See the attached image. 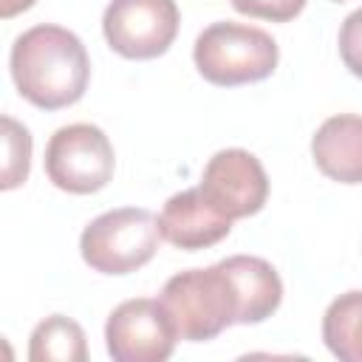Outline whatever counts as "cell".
Here are the masks:
<instances>
[{
  "label": "cell",
  "instance_id": "7c38bea8",
  "mask_svg": "<svg viewBox=\"0 0 362 362\" xmlns=\"http://www.w3.org/2000/svg\"><path fill=\"white\" fill-rule=\"evenodd\" d=\"M322 342L339 362H362V291H345L322 314Z\"/></svg>",
  "mask_w": 362,
  "mask_h": 362
},
{
  "label": "cell",
  "instance_id": "8fae6325",
  "mask_svg": "<svg viewBox=\"0 0 362 362\" xmlns=\"http://www.w3.org/2000/svg\"><path fill=\"white\" fill-rule=\"evenodd\" d=\"M238 294V325L269 320L283 300V280L277 269L257 255H232L221 260Z\"/></svg>",
  "mask_w": 362,
  "mask_h": 362
},
{
  "label": "cell",
  "instance_id": "e0dca14e",
  "mask_svg": "<svg viewBox=\"0 0 362 362\" xmlns=\"http://www.w3.org/2000/svg\"><path fill=\"white\" fill-rule=\"evenodd\" d=\"M34 3H37V0H0V17H3V20H11V17L28 11Z\"/></svg>",
  "mask_w": 362,
  "mask_h": 362
},
{
  "label": "cell",
  "instance_id": "2e32d148",
  "mask_svg": "<svg viewBox=\"0 0 362 362\" xmlns=\"http://www.w3.org/2000/svg\"><path fill=\"white\" fill-rule=\"evenodd\" d=\"M339 57L345 68L362 79V8L351 11L339 25Z\"/></svg>",
  "mask_w": 362,
  "mask_h": 362
},
{
  "label": "cell",
  "instance_id": "3957f363",
  "mask_svg": "<svg viewBox=\"0 0 362 362\" xmlns=\"http://www.w3.org/2000/svg\"><path fill=\"white\" fill-rule=\"evenodd\" d=\"M192 59L206 82L235 88L272 76L280 59V48L272 34L257 25L221 20L195 37Z\"/></svg>",
  "mask_w": 362,
  "mask_h": 362
},
{
  "label": "cell",
  "instance_id": "7a4b0ae2",
  "mask_svg": "<svg viewBox=\"0 0 362 362\" xmlns=\"http://www.w3.org/2000/svg\"><path fill=\"white\" fill-rule=\"evenodd\" d=\"M178 339L206 342L229 325H238V294L221 260L209 269H187L173 274L161 294Z\"/></svg>",
  "mask_w": 362,
  "mask_h": 362
},
{
  "label": "cell",
  "instance_id": "6da1fadb",
  "mask_svg": "<svg viewBox=\"0 0 362 362\" xmlns=\"http://www.w3.org/2000/svg\"><path fill=\"white\" fill-rule=\"evenodd\" d=\"M8 68L20 96L40 110L76 105L90 79V59L82 40L54 23L23 31L11 45Z\"/></svg>",
  "mask_w": 362,
  "mask_h": 362
},
{
  "label": "cell",
  "instance_id": "ac0fdd59",
  "mask_svg": "<svg viewBox=\"0 0 362 362\" xmlns=\"http://www.w3.org/2000/svg\"><path fill=\"white\" fill-rule=\"evenodd\" d=\"M331 3H345V0H331Z\"/></svg>",
  "mask_w": 362,
  "mask_h": 362
},
{
  "label": "cell",
  "instance_id": "8992f818",
  "mask_svg": "<svg viewBox=\"0 0 362 362\" xmlns=\"http://www.w3.org/2000/svg\"><path fill=\"white\" fill-rule=\"evenodd\" d=\"M178 23L175 0H110L102 14V34L124 59H156L175 42Z\"/></svg>",
  "mask_w": 362,
  "mask_h": 362
},
{
  "label": "cell",
  "instance_id": "9a60e30c",
  "mask_svg": "<svg viewBox=\"0 0 362 362\" xmlns=\"http://www.w3.org/2000/svg\"><path fill=\"white\" fill-rule=\"evenodd\" d=\"M232 6H235V11H240L246 17L288 23L305 8V0H232Z\"/></svg>",
  "mask_w": 362,
  "mask_h": 362
},
{
  "label": "cell",
  "instance_id": "9c48e42d",
  "mask_svg": "<svg viewBox=\"0 0 362 362\" xmlns=\"http://www.w3.org/2000/svg\"><path fill=\"white\" fill-rule=\"evenodd\" d=\"M161 238L184 252H198L221 243L232 232V218L218 212L201 187L175 192L158 215Z\"/></svg>",
  "mask_w": 362,
  "mask_h": 362
},
{
  "label": "cell",
  "instance_id": "30bf717a",
  "mask_svg": "<svg viewBox=\"0 0 362 362\" xmlns=\"http://www.w3.org/2000/svg\"><path fill=\"white\" fill-rule=\"evenodd\" d=\"M317 170L337 184H362V116L339 113L325 119L311 139Z\"/></svg>",
  "mask_w": 362,
  "mask_h": 362
},
{
  "label": "cell",
  "instance_id": "ba28073f",
  "mask_svg": "<svg viewBox=\"0 0 362 362\" xmlns=\"http://www.w3.org/2000/svg\"><path fill=\"white\" fill-rule=\"evenodd\" d=\"M198 187L209 204L232 221L257 215L269 198V175L260 158L243 147L218 150L206 161Z\"/></svg>",
  "mask_w": 362,
  "mask_h": 362
},
{
  "label": "cell",
  "instance_id": "277c9868",
  "mask_svg": "<svg viewBox=\"0 0 362 362\" xmlns=\"http://www.w3.org/2000/svg\"><path fill=\"white\" fill-rule=\"evenodd\" d=\"M158 243V218L141 206H122L102 212L82 229L79 255L99 274H130L156 257Z\"/></svg>",
  "mask_w": 362,
  "mask_h": 362
},
{
  "label": "cell",
  "instance_id": "5bb4252c",
  "mask_svg": "<svg viewBox=\"0 0 362 362\" xmlns=\"http://www.w3.org/2000/svg\"><path fill=\"white\" fill-rule=\"evenodd\" d=\"M0 124H3V175H0V187L14 189V187L25 184L28 170H31V133L25 130V124H20L11 116H3Z\"/></svg>",
  "mask_w": 362,
  "mask_h": 362
},
{
  "label": "cell",
  "instance_id": "5b68a950",
  "mask_svg": "<svg viewBox=\"0 0 362 362\" xmlns=\"http://www.w3.org/2000/svg\"><path fill=\"white\" fill-rule=\"evenodd\" d=\"M116 153L102 127L76 122L54 130L45 144L48 181L71 195H90L110 184Z\"/></svg>",
  "mask_w": 362,
  "mask_h": 362
},
{
  "label": "cell",
  "instance_id": "52a82bcc",
  "mask_svg": "<svg viewBox=\"0 0 362 362\" xmlns=\"http://www.w3.org/2000/svg\"><path fill=\"white\" fill-rule=\"evenodd\" d=\"M178 342L175 325L153 297L119 303L105 322V345L116 362H164Z\"/></svg>",
  "mask_w": 362,
  "mask_h": 362
},
{
  "label": "cell",
  "instance_id": "4fadbf2b",
  "mask_svg": "<svg viewBox=\"0 0 362 362\" xmlns=\"http://www.w3.org/2000/svg\"><path fill=\"white\" fill-rule=\"evenodd\" d=\"M31 362H85L88 339L76 320L65 314H51L31 331L28 342Z\"/></svg>",
  "mask_w": 362,
  "mask_h": 362
}]
</instances>
